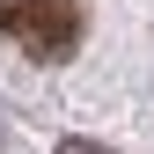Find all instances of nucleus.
I'll use <instances>...</instances> for the list:
<instances>
[{
    "instance_id": "f257e3e1",
    "label": "nucleus",
    "mask_w": 154,
    "mask_h": 154,
    "mask_svg": "<svg viewBox=\"0 0 154 154\" xmlns=\"http://www.w3.org/2000/svg\"><path fill=\"white\" fill-rule=\"evenodd\" d=\"M0 29L8 44H22L37 66H59L81 51V0H0Z\"/></svg>"
},
{
    "instance_id": "f03ea898",
    "label": "nucleus",
    "mask_w": 154,
    "mask_h": 154,
    "mask_svg": "<svg viewBox=\"0 0 154 154\" xmlns=\"http://www.w3.org/2000/svg\"><path fill=\"white\" fill-rule=\"evenodd\" d=\"M59 154H118V147H103V140H59Z\"/></svg>"
}]
</instances>
